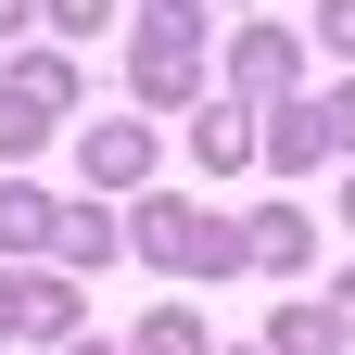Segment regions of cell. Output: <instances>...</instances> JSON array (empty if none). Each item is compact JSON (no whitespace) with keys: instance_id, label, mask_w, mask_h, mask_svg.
I'll return each mask as SVG.
<instances>
[{"instance_id":"7a4b0ae2","label":"cell","mask_w":355,"mask_h":355,"mask_svg":"<svg viewBox=\"0 0 355 355\" xmlns=\"http://www.w3.org/2000/svg\"><path fill=\"white\" fill-rule=\"evenodd\" d=\"M140 355H191V330H178V318H165V330H153V343H140Z\"/></svg>"},{"instance_id":"3957f363","label":"cell","mask_w":355,"mask_h":355,"mask_svg":"<svg viewBox=\"0 0 355 355\" xmlns=\"http://www.w3.org/2000/svg\"><path fill=\"white\" fill-rule=\"evenodd\" d=\"M13 13H26V0H0V26H13Z\"/></svg>"},{"instance_id":"6da1fadb","label":"cell","mask_w":355,"mask_h":355,"mask_svg":"<svg viewBox=\"0 0 355 355\" xmlns=\"http://www.w3.org/2000/svg\"><path fill=\"white\" fill-rule=\"evenodd\" d=\"M140 89H153V102L191 89V13H153V26H140Z\"/></svg>"}]
</instances>
